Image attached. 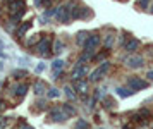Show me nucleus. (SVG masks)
<instances>
[{
	"label": "nucleus",
	"mask_w": 153,
	"mask_h": 129,
	"mask_svg": "<svg viewBox=\"0 0 153 129\" xmlns=\"http://www.w3.org/2000/svg\"><path fill=\"white\" fill-rule=\"evenodd\" d=\"M19 129H33V128H29L26 122H21V128H19Z\"/></svg>",
	"instance_id": "26"
},
{
	"label": "nucleus",
	"mask_w": 153,
	"mask_h": 129,
	"mask_svg": "<svg viewBox=\"0 0 153 129\" xmlns=\"http://www.w3.org/2000/svg\"><path fill=\"white\" fill-rule=\"evenodd\" d=\"M9 124H10V119L9 117H0V129L7 128Z\"/></svg>",
	"instance_id": "19"
},
{
	"label": "nucleus",
	"mask_w": 153,
	"mask_h": 129,
	"mask_svg": "<svg viewBox=\"0 0 153 129\" xmlns=\"http://www.w3.org/2000/svg\"><path fill=\"white\" fill-rule=\"evenodd\" d=\"M45 89H47V84H45L43 81H36L35 83V93H36V95L45 93Z\"/></svg>",
	"instance_id": "12"
},
{
	"label": "nucleus",
	"mask_w": 153,
	"mask_h": 129,
	"mask_svg": "<svg viewBox=\"0 0 153 129\" xmlns=\"http://www.w3.org/2000/svg\"><path fill=\"white\" fill-rule=\"evenodd\" d=\"M29 28H31V21H26V22H22L21 26L17 28V31H16V38H22L26 31H28Z\"/></svg>",
	"instance_id": "9"
},
{
	"label": "nucleus",
	"mask_w": 153,
	"mask_h": 129,
	"mask_svg": "<svg viewBox=\"0 0 153 129\" xmlns=\"http://www.w3.org/2000/svg\"><path fill=\"white\" fill-rule=\"evenodd\" d=\"M127 86L132 89V91H139V89H145L148 86V83L143 81L141 78H136V76H129L127 79Z\"/></svg>",
	"instance_id": "4"
},
{
	"label": "nucleus",
	"mask_w": 153,
	"mask_h": 129,
	"mask_svg": "<svg viewBox=\"0 0 153 129\" xmlns=\"http://www.w3.org/2000/svg\"><path fill=\"white\" fill-rule=\"evenodd\" d=\"M62 66H64V62L59 59V60H55L53 64H52V69H53V71L57 72V71H60V69H62Z\"/></svg>",
	"instance_id": "18"
},
{
	"label": "nucleus",
	"mask_w": 153,
	"mask_h": 129,
	"mask_svg": "<svg viewBox=\"0 0 153 129\" xmlns=\"http://www.w3.org/2000/svg\"><path fill=\"white\" fill-rule=\"evenodd\" d=\"M146 78H148V79H152V81H153V71H150V72L146 74Z\"/></svg>",
	"instance_id": "27"
},
{
	"label": "nucleus",
	"mask_w": 153,
	"mask_h": 129,
	"mask_svg": "<svg viewBox=\"0 0 153 129\" xmlns=\"http://www.w3.org/2000/svg\"><path fill=\"white\" fill-rule=\"evenodd\" d=\"M126 64H127V67L138 69V67H141V66H143V59H141L139 55H132V57H127Z\"/></svg>",
	"instance_id": "6"
},
{
	"label": "nucleus",
	"mask_w": 153,
	"mask_h": 129,
	"mask_svg": "<svg viewBox=\"0 0 153 129\" xmlns=\"http://www.w3.org/2000/svg\"><path fill=\"white\" fill-rule=\"evenodd\" d=\"M98 45H100V36H97V34H91V36H88L86 40H84L83 47H84V52H97Z\"/></svg>",
	"instance_id": "3"
},
{
	"label": "nucleus",
	"mask_w": 153,
	"mask_h": 129,
	"mask_svg": "<svg viewBox=\"0 0 153 129\" xmlns=\"http://www.w3.org/2000/svg\"><path fill=\"white\" fill-rule=\"evenodd\" d=\"M152 12H153V5H152Z\"/></svg>",
	"instance_id": "29"
},
{
	"label": "nucleus",
	"mask_w": 153,
	"mask_h": 129,
	"mask_svg": "<svg viewBox=\"0 0 153 129\" xmlns=\"http://www.w3.org/2000/svg\"><path fill=\"white\" fill-rule=\"evenodd\" d=\"M43 69H45V64H40V66L36 67V72H42Z\"/></svg>",
	"instance_id": "25"
},
{
	"label": "nucleus",
	"mask_w": 153,
	"mask_h": 129,
	"mask_svg": "<svg viewBox=\"0 0 153 129\" xmlns=\"http://www.w3.org/2000/svg\"><path fill=\"white\" fill-rule=\"evenodd\" d=\"M65 93H67L69 98H72V96H74V88H69V86H67V88H65Z\"/></svg>",
	"instance_id": "23"
},
{
	"label": "nucleus",
	"mask_w": 153,
	"mask_h": 129,
	"mask_svg": "<svg viewBox=\"0 0 153 129\" xmlns=\"http://www.w3.org/2000/svg\"><path fill=\"white\" fill-rule=\"evenodd\" d=\"M139 45H141L139 40H136V38H129V40L124 43V48H126V52H131L132 54V52H136V50L139 48Z\"/></svg>",
	"instance_id": "7"
},
{
	"label": "nucleus",
	"mask_w": 153,
	"mask_h": 129,
	"mask_svg": "<svg viewBox=\"0 0 153 129\" xmlns=\"http://www.w3.org/2000/svg\"><path fill=\"white\" fill-rule=\"evenodd\" d=\"M76 129H88V124H86V121L84 119H79L76 122Z\"/></svg>",
	"instance_id": "21"
},
{
	"label": "nucleus",
	"mask_w": 153,
	"mask_h": 129,
	"mask_svg": "<svg viewBox=\"0 0 153 129\" xmlns=\"http://www.w3.org/2000/svg\"><path fill=\"white\" fill-rule=\"evenodd\" d=\"M26 91H28V84H16L14 88H12V93L14 95H19V96H24Z\"/></svg>",
	"instance_id": "11"
},
{
	"label": "nucleus",
	"mask_w": 153,
	"mask_h": 129,
	"mask_svg": "<svg viewBox=\"0 0 153 129\" xmlns=\"http://www.w3.org/2000/svg\"><path fill=\"white\" fill-rule=\"evenodd\" d=\"M108 67H110V64H108V62H103V64H102V66H100V67H98L93 74H91L90 79H91V81H98V79H100V78H102L107 71H108Z\"/></svg>",
	"instance_id": "5"
},
{
	"label": "nucleus",
	"mask_w": 153,
	"mask_h": 129,
	"mask_svg": "<svg viewBox=\"0 0 153 129\" xmlns=\"http://www.w3.org/2000/svg\"><path fill=\"white\" fill-rule=\"evenodd\" d=\"M60 109H62L64 116L67 117V119H69L71 116H74V109H72V107H71L69 103H64V105H62V107H60Z\"/></svg>",
	"instance_id": "13"
},
{
	"label": "nucleus",
	"mask_w": 153,
	"mask_h": 129,
	"mask_svg": "<svg viewBox=\"0 0 153 129\" xmlns=\"http://www.w3.org/2000/svg\"><path fill=\"white\" fill-rule=\"evenodd\" d=\"M110 54V52H108V48H107V50H105V52H100V54L97 55V57H95V60H105V59H107V55Z\"/></svg>",
	"instance_id": "20"
},
{
	"label": "nucleus",
	"mask_w": 153,
	"mask_h": 129,
	"mask_svg": "<svg viewBox=\"0 0 153 129\" xmlns=\"http://www.w3.org/2000/svg\"><path fill=\"white\" fill-rule=\"evenodd\" d=\"M50 117H52L53 121H60V122H62V121H65V119H67V117L64 116L62 109H59V107H55V109L52 110V114H50Z\"/></svg>",
	"instance_id": "10"
},
{
	"label": "nucleus",
	"mask_w": 153,
	"mask_h": 129,
	"mask_svg": "<svg viewBox=\"0 0 153 129\" xmlns=\"http://www.w3.org/2000/svg\"><path fill=\"white\" fill-rule=\"evenodd\" d=\"M12 76H14V78H17V76H26V71H14Z\"/></svg>",
	"instance_id": "24"
},
{
	"label": "nucleus",
	"mask_w": 153,
	"mask_h": 129,
	"mask_svg": "<svg viewBox=\"0 0 153 129\" xmlns=\"http://www.w3.org/2000/svg\"><path fill=\"white\" fill-rule=\"evenodd\" d=\"M50 43H52V38H42V40H38V45L35 47L36 54H40L42 57H48L52 54Z\"/></svg>",
	"instance_id": "2"
},
{
	"label": "nucleus",
	"mask_w": 153,
	"mask_h": 129,
	"mask_svg": "<svg viewBox=\"0 0 153 129\" xmlns=\"http://www.w3.org/2000/svg\"><path fill=\"white\" fill-rule=\"evenodd\" d=\"M59 95H60L59 89H50L48 91V98H55V96H59Z\"/></svg>",
	"instance_id": "22"
},
{
	"label": "nucleus",
	"mask_w": 153,
	"mask_h": 129,
	"mask_svg": "<svg viewBox=\"0 0 153 129\" xmlns=\"http://www.w3.org/2000/svg\"><path fill=\"white\" fill-rule=\"evenodd\" d=\"M62 50H64V43L60 40H55V43H53V52L55 54H60Z\"/></svg>",
	"instance_id": "15"
},
{
	"label": "nucleus",
	"mask_w": 153,
	"mask_h": 129,
	"mask_svg": "<svg viewBox=\"0 0 153 129\" xmlns=\"http://www.w3.org/2000/svg\"><path fill=\"white\" fill-rule=\"evenodd\" d=\"M115 91H117L120 96H129V95H132V93H134L132 89H126V88H117Z\"/></svg>",
	"instance_id": "16"
},
{
	"label": "nucleus",
	"mask_w": 153,
	"mask_h": 129,
	"mask_svg": "<svg viewBox=\"0 0 153 129\" xmlns=\"http://www.w3.org/2000/svg\"><path fill=\"white\" fill-rule=\"evenodd\" d=\"M57 19L60 21V22H69L71 17H69V12H67V7H59V10H57Z\"/></svg>",
	"instance_id": "8"
},
{
	"label": "nucleus",
	"mask_w": 153,
	"mask_h": 129,
	"mask_svg": "<svg viewBox=\"0 0 153 129\" xmlns=\"http://www.w3.org/2000/svg\"><path fill=\"white\" fill-rule=\"evenodd\" d=\"M103 41H105V47H107V48H112L114 41H115V38H114V34H107Z\"/></svg>",
	"instance_id": "14"
},
{
	"label": "nucleus",
	"mask_w": 153,
	"mask_h": 129,
	"mask_svg": "<svg viewBox=\"0 0 153 129\" xmlns=\"http://www.w3.org/2000/svg\"><path fill=\"white\" fill-rule=\"evenodd\" d=\"M86 38H88V33H84V31H81V33H77V43H79V45H83Z\"/></svg>",
	"instance_id": "17"
},
{
	"label": "nucleus",
	"mask_w": 153,
	"mask_h": 129,
	"mask_svg": "<svg viewBox=\"0 0 153 129\" xmlns=\"http://www.w3.org/2000/svg\"><path fill=\"white\" fill-rule=\"evenodd\" d=\"M4 5L10 14L12 22H17L26 14V0H4Z\"/></svg>",
	"instance_id": "1"
},
{
	"label": "nucleus",
	"mask_w": 153,
	"mask_h": 129,
	"mask_svg": "<svg viewBox=\"0 0 153 129\" xmlns=\"http://www.w3.org/2000/svg\"><path fill=\"white\" fill-rule=\"evenodd\" d=\"M5 109V102H4V100H0V110H4Z\"/></svg>",
	"instance_id": "28"
}]
</instances>
